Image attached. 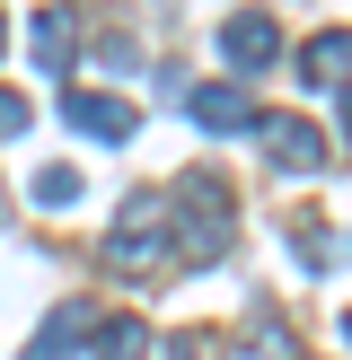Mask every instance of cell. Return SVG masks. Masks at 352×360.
Instances as JSON below:
<instances>
[{
  "mask_svg": "<svg viewBox=\"0 0 352 360\" xmlns=\"http://www.w3.org/2000/svg\"><path fill=\"white\" fill-rule=\"evenodd\" d=\"M106 264L123 281H150L158 264H176V220H168V193H123L115 229H106Z\"/></svg>",
  "mask_w": 352,
  "mask_h": 360,
  "instance_id": "6da1fadb",
  "label": "cell"
},
{
  "mask_svg": "<svg viewBox=\"0 0 352 360\" xmlns=\"http://www.w3.org/2000/svg\"><path fill=\"white\" fill-rule=\"evenodd\" d=\"M176 193L185 202H168V220H176V264H211L229 246V185L211 167H194V176H176Z\"/></svg>",
  "mask_w": 352,
  "mask_h": 360,
  "instance_id": "7a4b0ae2",
  "label": "cell"
},
{
  "mask_svg": "<svg viewBox=\"0 0 352 360\" xmlns=\"http://www.w3.org/2000/svg\"><path fill=\"white\" fill-rule=\"evenodd\" d=\"M256 141H264V158H273L282 176H317L326 167V132H317L308 115H256Z\"/></svg>",
  "mask_w": 352,
  "mask_h": 360,
  "instance_id": "3957f363",
  "label": "cell"
},
{
  "mask_svg": "<svg viewBox=\"0 0 352 360\" xmlns=\"http://www.w3.org/2000/svg\"><path fill=\"white\" fill-rule=\"evenodd\" d=\"M62 123H70V132H88V141H106V150H123V141L141 132L132 97H106V88H70V97H62Z\"/></svg>",
  "mask_w": 352,
  "mask_h": 360,
  "instance_id": "277c9868",
  "label": "cell"
},
{
  "mask_svg": "<svg viewBox=\"0 0 352 360\" xmlns=\"http://www.w3.org/2000/svg\"><path fill=\"white\" fill-rule=\"evenodd\" d=\"M299 79H308L317 97H344V88H352V35L344 27L308 35V44H299Z\"/></svg>",
  "mask_w": 352,
  "mask_h": 360,
  "instance_id": "5b68a950",
  "label": "cell"
},
{
  "mask_svg": "<svg viewBox=\"0 0 352 360\" xmlns=\"http://www.w3.org/2000/svg\"><path fill=\"white\" fill-rule=\"evenodd\" d=\"M220 53H229L238 70H264V62L282 53V27H273L264 9H238V18H220Z\"/></svg>",
  "mask_w": 352,
  "mask_h": 360,
  "instance_id": "8992f818",
  "label": "cell"
},
{
  "mask_svg": "<svg viewBox=\"0 0 352 360\" xmlns=\"http://www.w3.org/2000/svg\"><path fill=\"white\" fill-rule=\"evenodd\" d=\"M185 115L203 123V132H246V123H256V97H246V88H185Z\"/></svg>",
  "mask_w": 352,
  "mask_h": 360,
  "instance_id": "52a82bcc",
  "label": "cell"
},
{
  "mask_svg": "<svg viewBox=\"0 0 352 360\" xmlns=\"http://www.w3.org/2000/svg\"><path fill=\"white\" fill-rule=\"evenodd\" d=\"M80 334H97V308H88V299H62V308L44 316V334L27 343V360H70V352H80Z\"/></svg>",
  "mask_w": 352,
  "mask_h": 360,
  "instance_id": "ba28073f",
  "label": "cell"
},
{
  "mask_svg": "<svg viewBox=\"0 0 352 360\" xmlns=\"http://www.w3.org/2000/svg\"><path fill=\"white\" fill-rule=\"evenodd\" d=\"M150 343H158V334L141 326V316H115V326H97V360H158Z\"/></svg>",
  "mask_w": 352,
  "mask_h": 360,
  "instance_id": "9c48e42d",
  "label": "cell"
},
{
  "mask_svg": "<svg viewBox=\"0 0 352 360\" xmlns=\"http://www.w3.org/2000/svg\"><path fill=\"white\" fill-rule=\"evenodd\" d=\"M35 62H44V70H70V9H44V18H35Z\"/></svg>",
  "mask_w": 352,
  "mask_h": 360,
  "instance_id": "30bf717a",
  "label": "cell"
},
{
  "mask_svg": "<svg viewBox=\"0 0 352 360\" xmlns=\"http://www.w3.org/2000/svg\"><path fill=\"white\" fill-rule=\"evenodd\" d=\"M35 202H44V211H70V202H80V167H35Z\"/></svg>",
  "mask_w": 352,
  "mask_h": 360,
  "instance_id": "8fae6325",
  "label": "cell"
},
{
  "mask_svg": "<svg viewBox=\"0 0 352 360\" xmlns=\"http://www.w3.org/2000/svg\"><path fill=\"white\" fill-rule=\"evenodd\" d=\"M27 123H35V105L18 97V88H0V141H9V132H27Z\"/></svg>",
  "mask_w": 352,
  "mask_h": 360,
  "instance_id": "7c38bea8",
  "label": "cell"
},
{
  "mask_svg": "<svg viewBox=\"0 0 352 360\" xmlns=\"http://www.w3.org/2000/svg\"><path fill=\"white\" fill-rule=\"evenodd\" d=\"M344 150H352V97H344Z\"/></svg>",
  "mask_w": 352,
  "mask_h": 360,
  "instance_id": "4fadbf2b",
  "label": "cell"
},
{
  "mask_svg": "<svg viewBox=\"0 0 352 360\" xmlns=\"http://www.w3.org/2000/svg\"><path fill=\"white\" fill-rule=\"evenodd\" d=\"M344 334H352V316H344Z\"/></svg>",
  "mask_w": 352,
  "mask_h": 360,
  "instance_id": "5bb4252c",
  "label": "cell"
}]
</instances>
